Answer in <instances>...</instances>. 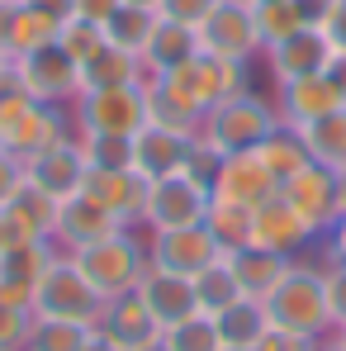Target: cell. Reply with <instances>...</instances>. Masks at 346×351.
<instances>
[{
	"label": "cell",
	"instance_id": "cell-34",
	"mask_svg": "<svg viewBox=\"0 0 346 351\" xmlns=\"http://www.w3.org/2000/svg\"><path fill=\"white\" fill-rule=\"evenodd\" d=\"M95 337L90 323H71V318H38L34 313V328H29V342L24 351H81Z\"/></svg>",
	"mask_w": 346,
	"mask_h": 351
},
{
	"label": "cell",
	"instance_id": "cell-49",
	"mask_svg": "<svg viewBox=\"0 0 346 351\" xmlns=\"http://www.w3.org/2000/svg\"><path fill=\"white\" fill-rule=\"evenodd\" d=\"M119 5H123V0H76V14H81V19H95V24H105Z\"/></svg>",
	"mask_w": 346,
	"mask_h": 351
},
{
	"label": "cell",
	"instance_id": "cell-23",
	"mask_svg": "<svg viewBox=\"0 0 346 351\" xmlns=\"http://www.w3.org/2000/svg\"><path fill=\"white\" fill-rule=\"evenodd\" d=\"M123 223H119L114 214L100 204V199H90L86 190L81 195H71V199H62L58 204V228H53V242H62L66 252H81V247H90V242H100V237L119 233Z\"/></svg>",
	"mask_w": 346,
	"mask_h": 351
},
{
	"label": "cell",
	"instance_id": "cell-48",
	"mask_svg": "<svg viewBox=\"0 0 346 351\" xmlns=\"http://www.w3.org/2000/svg\"><path fill=\"white\" fill-rule=\"evenodd\" d=\"M332 5H337V0H294V10H299V19H304L308 29H323L328 14H332Z\"/></svg>",
	"mask_w": 346,
	"mask_h": 351
},
{
	"label": "cell",
	"instance_id": "cell-36",
	"mask_svg": "<svg viewBox=\"0 0 346 351\" xmlns=\"http://www.w3.org/2000/svg\"><path fill=\"white\" fill-rule=\"evenodd\" d=\"M251 19H256V38H261V53L275 48L280 38H289L294 29H304L294 0H251Z\"/></svg>",
	"mask_w": 346,
	"mask_h": 351
},
{
	"label": "cell",
	"instance_id": "cell-10",
	"mask_svg": "<svg viewBox=\"0 0 346 351\" xmlns=\"http://www.w3.org/2000/svg\"><path fill=\"white\" fill-rule=\"evenodd\" d=\"M199 48L219 62H251L256 58L261 38H256L251 0H219L214 14L199 24Z\"/></svg>",
	"mask_w": 346,
	"mask_h": 351
},
{
	"label": "cell",
	"instance_id": "cell-6",
	"mask_svg": "<svg viewBox=\"0 0 346 351\" xmlns=\"http://www.w3.org/2000/svg\"><path fill=\"white\" fill-rule=\"evenodd\" d=\"M214 204V190L209 180H199L195 171H175V176H162L152 180V195H147V228L152 233H166V228H195L204 223Z\"/></svg>",
	"mask_w": 346,
	"mask_h": 351
},
{
	"label": "cell",
	"instance_id": "cell-44",
	"mask_svg": "<svg viewBox=\"0 0 346 351\" xmlns=\"http://www.w3.org/2000/svg\"><path fill=\"white\" fill-rule=\"evenodd\" d=\"M328 285V308H332V332L346 328V261H332V271H323Z\"/></svg>",
	"mask_w": 346,
	"mask_h": 351
},
{
	"label": "cell",
	"instance_id": "cell-56",
	"mask_svg": "<svg viewBox=\"0 0 346 351\" xmlns=\"http://www.w3.org/2000/svg\"><path fill=\"white\" fill-rule=\"evenodd\" d=\"M337 180H342V214H346V167L337 171Z\"/></svg>",
	"mask_w": 346,
	"mask_h": 351
},
{
	"label": "cell",
	"instance_id": "cell-55",
	"mask_svg": "<svg viewBox=\"0 0 346 351\" xmlns=\"http://www.w3.org/2000/svg\"><path fill=\"white\" fill-rule=\"evenodd\" d=\"M138 351H171V347H166V337H152L147 347H138Z\"/></svg>",
	"mask_w": 346,
	"mask_h": 351
},
{
	"label": "cell",
	"instance_id": "cell-24",
	"mask_svg": "<svg viewBox=\"0 0 346 351\" xmlns=\"http://www.w3.org/2000/svg\"><path fill=\"white\" fill-rule=\"evenodd\" d=\"M190 143H195V138H185V133H175V128L143 123V128L133 133V171H143L147 180H162V176L185 171Z\"/></svg>",
	"mask_w": 346,
	"mask_h": 351
},
{
	"label": "cell",
	"instance_id": "cell-33",
	"mask_svg": "<svg viewBox=\"0 0 346 351\" xmlns=\"http://www.w3.org/2000/svg\"><path fill=\"white\" fill-rule=\"evenodd\" d=\"M195 299H199V313H223L232 308L237 299H242V285H237V276H232L228 256H219L214 266H204L199 276H195Z\"/></svg>",
	"mask_w": 346,
	"mask_h": 351
},
{
	"label": "cell",
	"instance_id": "cell-14",
	"mask_svg": "<svg viewBox=\"0 0 346 351\" xmlns=\"http://www.w3.org/2000/svg\"><path fill=\"white\" fill-rule=\"evenodd\" d=\"M66 138H76V128L66 123L58 105H29L19 119H10L5 128H0V147L5 152H14L19 162H29V157H38V152H48V147H58Z\"/></svg>",
	"mask_w": 346,
	"mask_h": 351
},
{
	"label": "cell",
	"instance_id": "cell-13",
	"mask_svg": "<svg viewBox=\"0 0 346 351\" xmlns=\"http://www.w3.org/2000/svg\"><path fill=\"white\" fill-rule=\"evenodd\" d=\"M147 256H152V266L195 280L204 266H214V261L223 256V247L214 242V233H209L204 223H195V228H166V233H152Z\"/></svg>",
	"mask_w": 346,
	"mask_h": 351
},
{
	"label": "cell",
	"instance_id": "cell-18",
	"mask_svg": "<svg viewBox=\"0 0 346 351\" xmlns=\"http://www.w3.org/2000/svg\"><path fill=\"white\" fill-rule=\"evenodd\" d=\"M90 199H100L110 214H114L123 228L143 223L147 219V195H152V180L143 171H86V185H81Z\"/></svg>",
	"mask_w": 346,
	"mask_h": 351
},
{
	"label": "cell",
	"instance_id": "cell-53",
	"mask_svg": "<svg viewBox=\"0 0 346 351\" xmlns=\"http://www.w3.org/2000/svg\"><path fill=\"white\" fill-rule=\"evenodd\" d=\"M318 351H346V342H342V337H337V332H328V337L318 342Z\"/></svg>",
	"mask_w": 346,
	"mask_h": 351
},
{
	"label": "cell",
	"instance_id": "cell-17",
	"mask_svg": "<svg viewBox=\"0 0 346 351\" xmlns=\"http://www.w3.org/2000/svg\"><path fill=\"white\" fill-rule=\"evenodd\" d=\"M86 157H81V143L76 138H66L58 147H48V152H38V157H29L24 162V180L29 185H38L48 199H71V195H81V185H86Z\"/></svg>",
	"mask_w": 346,
	"mask_h": 351
},
{
	"label": "cell",
	"instance_id": "cell-19",
	"mask_svg": "<svg viewBox=\"0 0 346 351\" xmlns=\"http://www.w3.org/2000/svg\"><path fill=\"white\" fill-rule=\"evenodd\" d=\"M95 332H100V337H105L110 347H119V351H138V347H147L152 337H162L157 318L147 313V304H143V294H138V290L105 299Z\"/></svg>",
	"mask_w": 346,
	"mask_h": 351
},
{
	"label": "cell",
	"instance_id": "cell-5",
	"mask_svg": "<svg viewBox=\"0 0 346 351\" xmlns=\"http://www.w3.org/2000/svg\"><path fill=\"white\" fill-rule=\"evenodd\" d=\"M100 308H105V294L81 276V266L66 252H58L53 266L43 271L38 290H34V313L38 318H71V323H90L95 328Z\"/></svg>",
	"mask_w": 346,
	"mask_h": 351
},
{
	"label": "cell",
	"instance_id": "cell-42",
	"mask_svg": "<svg viewBox=\"0 0 346 351\" xmlns=\"http://www.w3.org/2000/svg\"><path fill=\"white\" fill-rule=\"evenodd\" d=\"M29 328H34V308L5 304V299H0V351H24Z\"/></svg>",
	"mask_w": 346,
	"mask_h": 351
},
{
	"label": "cell",
	"instance_id": "cell-32",
	"mask_svg": "<svg viewBox=\"0 0 346 351\" xmlns=\"http://www.w3.org/2000/svg\"><path fill=\"white\" fill-rule=\"evenodd\" d=\"M256 152H261V162L271 167V176H275L280 185H285L294 171H304V167L313 162V157H308V143H304V138H299V128H289V123H280V128L256 147Z\"/></svg>",
	"mask_w": 346,
	"mask_h": 351
},
{
	"label": "cell",
	"instance_id": "cell-40",
	"mask_svg": "<svg viewBox=\"0 0 346 351\" xmlns=\"http://www.w3.org/2000/svg\"><path fill=\"white\" fill-rule=\"evenodd\" d=\"M147 123H157V128H175V133H185V138H199V119L185 114V110L175 105L152 76H147Z\"/></svg>",
	"mask_w": 346,
	"mask_h": 351
},
{
	"label": "cell",
	"instance_id": "cell-35",
	"mask_svg": "<svg viewBox=\"0 0 346 351\" xmlns=\"http://www.w3.org/2000/svg\"><path fill=\"white\" fill-rule=\"evenodd\" d=\"M81 157L90 171H128L133 167V138L123 133H76Z\"/></svg>",
	"mask_w": 346,
	"mask_h": 351
},
{
	"label": "cell",
	"instance_id": "cell-58",
	"mask_svg": "<svg viewBox=\"0 0 346 351\" xmlns=\"http://www.w3.org/2000/svg\"><path fill=\"white\" fill-rule=\"evenodd\" d=\"M223 351H261V347H223Z\"/></svg>",
	"mask_w": 346,
	"mask_h": 351
},
{
	"label": "cell",
	"instance_id": "cell-8",
	"mask_svg": "<svg viewBox=\"0 0 346 351\" xmlns=\"http://www.w3.org/2000/svg\"><path fill=\"white\" fill-rule=\"evenodd\" d=\"M19 66V76H24V86H29V95L38 100V105H76V95H81V62L71 58L62 43H43V48H34V53H24V58H14Z\"/></svg>",
	"mask_w": 346,
	"mask_h": 351
},
{
	"label": "cell",
	"instance_id": "cell-7",
	"mask_svg": "<svg viewBox=\"0 0 346 351\" xmlns=\"http://www.w3.org/2000/svg\"><path fill=\"white\" fill-rule=\"evenodd\" d=\"M76 123H81L76 133H123V138H133L147 123V81L76 95Z\"/></svg>",
	"mask_w": 346,
	"mask_h": 351
},
{
	"label": "cell",
	"instance_id": "cell-45",
	"mask_svg": "<svg viewBox=\"0 0 346 351\" xmlns=\"http://www.w3.org/2000/svg\"><path fill=\"white\" fill-rule=\"evenodd\" d=\"M19 185H24V162H19L14 152H5V147H0V209L14 199V190H19Z\"/></svg>",
	"mask_w": 346,
	"mask_h": 351
},
{
	"label": "cell",
	"instance_id": "cell-25",
	"mask_svg": "<svg viewBox=\"0 0 346 351\" xmlns=\"http://www.w3.org/2000/svg\"><path fill=\"white\" fill-rule=\"evenodd\" d=\"M223 256H228L232 276H237V285H242L247 299H266L289 271V256L266 252V247H237V252H223Z\"/></svg>",
	"mask_w": 346,
	"mask_h": 351
},
{
	"label": "cell",
	"instance_id": "cell-43",
	"mask_svg": "<svg viewBox=\"0 0 346 351\" xmlns=\"http://www.w3.org/2000/svg\"><path fill=\"white\" fill-rule=\"evenodd\" d=\"M214 5H219V0H157V14H162V19H175V24L199 29V24L214 14Z\"/></svg>",
	"mask_w": 346,
	"mask_h": 351
},
{
	"label": "cell",
	"instance_id": "cell-61",
	"mask_svg": "<svg viewBox=\"0 0 346 351\" xmlns=\"http://www.w3.org/2000/svg\"><path fill=\"white\" fill-rule=\"evenodd\" d=\"M0 62H5V58H0Z\"/></svg>",
	"mask_w": 346,
	"mask_h": 351
},
{
	"label": "cell",
	"instance_id": "cell-50",
	"mask_svg": "<svg viewBox=\"0 0 346 351\" xmlns=\"http://www.w3.org/2000/svg\"><path fill=\"white\" fill-rule=\"evenodd\" d=\"M24 5H34V10H43V14H48V19H71V14H76V0H24Z\"/></svg>",
	"mask_w": 346,
	"mask_h": 351
},
{
	"label": "cell",
	"instance_id": "cell-1",
	"mask_svg": "<svg viewBox=\"0 0 346 351\" xmlns=\"http://www.w3.org/2000/svg\"><path fill=\"white\" fill-rule=\"evenodd\" d=\"M185 114L204 119L214 105H223L228 95H247L251 90V62H219L209 53H195L190 62H180L171 71L152 76Z\"/></svg>",
	"mask_w": 346,
	"mask_h": 351
},
{
	"label": "cell",
	"instance_id": "cell-3",
	"mask_svg": "<svg viewBox=\"0 0 346 351\" xmlns=\"http://www.w3.org/2000/svg\"><path fill=\"white\" fill-rule=\"evenodd\" d=\"M275 128H280L275 100H266V95H256V90H247V95H228L223 105H214L209 114L199 119V138H204L219 157L256 152Z\"/></svg>",
	"mask_w": 346,
	"mask_h": 351
},
{
	"label": "cell",
	"instance_id": "cell-46",
	"mask_svg": "<svg viewBox=\"0 0 346 351\" xmlns=\"http://www.w3.org/2000/svg\"><path fill=\"white\" fill-rule=\"evenodd\" d=\"M261 351H318V342H313V337H299V332L271 328V332L261 337Z\"/></svg>",
	"mask_w": 346,
	"mask_h": 351
},
{
	"label": "cell",
	"instance_id": "cell-12",
	"mask_svg": "<svg viewBox=\"0 0 346 351\" xmlns=\"http://www.w3.org/2000/svg\"><path fill=\"white\" fill-rule=\"evenodd\" d=\"M58 228V199H48L38 185H19L14 199L0 209V247H24V242H53Z\"/></svg>",
	"mask_w": 346,
	"mask_h": 351
},
{
	"label": "cell",
	"instance_id": "cell-39",
	"mask_svg": "<svg viewBox=\"0 0 346 351\" xmlns=\"http://www.w3.org/2000/svg\"><path fill=\"white\" fill-rule=\"evenodd\" d=\"M162 337H166L171 351H223V337H219V328H214L209 313H195V318L175 323V328L162 332Z\"/></svg>",
	"mask_w": 346,
	"mask_h": 351
},
{
	"label": "cell",
	"instance_id": "cell-41",
	"mask_svg": "<svg viewBox=\"0 0 346 351\" xmlns=\"http://www.w3.org/2000/svg\"><path fill=\"white\" fill-rule=\"evenodd\" d=\"M29 105H38L34 95H29V86H24V76H19V66L5 58L0 62V128L10 123V119H19Z\"/></svg>",
	"mask_w": 346,
	"mask_h": 351
},
{
	"label": "cell",
	"instance_id": "cell-28",
	"mask_svg": "<svg viewBox=\"0 0 346 351\" xmlns=\"http://www.w3.org/2000/svg\"><path fill=\"white\" fill-rule=\"evenodd\" d=\"M43 43H58V19H48L43 10H34V5H14L10 10V29H5V43H0V58H24V53H34V48H43Z\"/></svg>",
	"mask_w": 346,
	"mask_h": 351
},
{
	"label": "cell",
	"instance_id": "cell-60",
	"mask_svg": "<svg viewBox=\"0 0 346 351\" xmlns=\"http://www.w3.org/2000/svg\"><path fill=\"white\" fill-rule=\"evenodd\" d=\"M0 5H19V0H0Z\"/></svg>",
	"mask_w": 346,
	"mask_h": 351
},
{
	"label": "cell",
	"instance_id": "cell-38",
	"mask_svg": "<svg viewBox=\"0 0 346 351\" xmlns=\"http://www.w3.org/2000/svg\"><path fill=\"white\" fill-rule=\"evenodd\" d=\"M58 43L71 53L76 62H90L110 38H105V24H95V19H81V14H71V19H62L58 24Z\"/></svg>",
	"mask_w": 346,
	"mask_h": 351
},
{
	"label": "cell",
	"instance_id": "cell-22",
	"mask_svg": "<svg viewBox=\"0 0 346 351\" xmlns=\"http://www.w3.org/2000/svg\"><path fill=\"white\" fill-rule=\"evenodd\" d=\"M53 242H24V247H0V299L34 308V290L43 271L53 266Z\"/></svg>",
	"mask_w": 346,
	"mask_h": 351
},
{
	"label": "cell",
	"instance_id": "cell-57",
	"mask_svg": "<svg viewBox=\"0 0 346 351\" xmlns=\"http://www.w3.org/2000/svg\"><path fill=\"white\" fill-rule=\"evenodd\" d=\"M123 5H147V10H157V0H123Z\"/></svg>",
	"mask_w": 346,
	"mask_h": 351
},
{
	"label": "cell",
	"instance_id": "cell-2",
	"mask_svg": "<svg viewBox=\"0 0 346 351\" xmlns=\"http://www.w3.org/2000/svg\"><path fill=\"white\" fill-rule=\"evenodd\" d=\"M266 313H271V328L280 332H299V337H313L323 342L332 332V308H328V285H323V271L318 266H304V261H289L285 280L261 299Z\"/></svg>",
	"mask_w": 346,
	"mask_h": 351
},
{
	"label": "cell",
	"instance_id": "cell-9",
	"mask_svg": "<svg viewBox=\"0 0 346 351\" xmlns=\"http://www.w3.org/2000/svg\"><path fill=\"white\" fill-rule=\"evenodd\" d=\"M280 195L304 214V223L318 237H328L337 228V219H342V180H337L332 167H323V162H308L304 171H294L280 185Z\"/></svg>",
	"mask_w": 346,
	"mask_h": 351
},
{
	"label": "cell",
	"instance_id": "cell-4",
	"mask_svg": "<svg viewBox=\"0 0 346 351\" xmlns=\"http://www.w3.org/2000/svg\"><path fill=\"white\" fill-rule=\"evenodd\" d=\"M66 256L81 266V276L105 294V299L138 290V280H143V276H147V266H152L147 247L128 233V228L100 237V242H90V247H81V252H66Z\"/></svg>",
	"mask_w": 346,
	"mask_h": 351
},
{
	"label": "cell",
	"instance_id": "cell-30",
	"mask_svg": "<svg viewBox=\"0 0 346 351\" xmlns=\"http://www.w3.org/2000/svg\"><path fill=\"white\" fill-rule=\"evenodd\" d=\"M299 138L308 143V157L313 162L342 171L346 167V105L332 110V114H323V119H313V123H299Z\"/></svg>",
	"mask_w": 346,
	"mask_h": 351
},
{
	"label": "cell",
	"instance_id": "cell-15",
	"mask_svg": "<svg viewBox=\"0 0 346 351\" xmlns=\"http://www.w3.org/2000/svg\"><path fill=\"white\" fill-rule=\"evenodd\" d=\"M313 228L304 223V214L289 204L285 195H271L266 204L251 209V247H266V252H280V256H299L308 242H313Z\"/></svg>",
	"mask_w": 346,
	"mask_h": 351
},
{
	"label": "cell",
	"instance_id": "cell-54",
	"mask_svg": "<svg viewBox=\"0 0 346 351\" xmlns=\"http://www.w3.org/2000/svg\"><path fill=\"white\" fill-rule=\"evenodd\" d=\"M81 351H119V347H110V342H105V337L95 332V337H90V342H86V347H81Z\"/></svg>",
	"mask_w": 346,
	"mask_h": 351
},
{
	"label": "cell",
	"instance_id": "cell-26",
	"mask_svg": "<svg viewBox=\"0 0 346 351\" xmlns=\"http://www.w3.org/2000/svg\"><path fill=\"white\" fill-rule=\"evenodd\" d=\"M195 53H204L199 48V29L175 24V19H157V29H152V38L143 48V71L147 76H162V71H171L180 62H190Z\"/></svg>",
	"mask_w": 346,
	"mask_h": 351
},
{
	"label": "cell",
	"instance_id": "cell-59",
	"mask_svg": "<svg viewBox=\"0 0 346 351\" xmlns=\"http://www.w3.org/2000/svg\"><path fill=\"white\" fill-rule=\"evenodd\" d=\"M337 337H342V342H346V328H337Z\"/></svg>",
	"mask_w": 346,
	"mask_h": 351
},
{
	"label": "cell",
	"instance_id": "cell-37",
	"mask_svg": "<svg viewBox=\"0 0 346 351\" xmlns=\"http://www.w3.org/2000/svg\"><path fill=\"white\" fill-rule=\"evenodd\" d=\"M204 228L214 233V242H219L223 252L251 247V209H237V204L214 199V204H209V214H204Z\"/></svg>",
	"mask_w": 346,
	"mask_h": 351
},
{
	"label": "cell",
	"instance_id": "cell-11",
	"mask_svg": "<svg viewBox=\"0 0 346 351\" xmlns=\"http://www.w3.org/2000/svg\"><path fill=\"white\" fill-rule=\"evenodd\" d=\"M209 190H214V199H223V204L256 209V204H266L271 195H280V180H275L271 167L261 162V152H232V157L219 162Z\"/></svg>",
	"mask_w": 346,
	"mask_h": 351
},
{
	"label": "cell",
	"instance_id": "cell-51",
	"mask_svg": "<svg viewBox=\"0 0 346 351\" xmlns=\"http://www.w3.org/2000/svg\"><path fill=\"white\" fill-rule=\"evenodd\" d=\"M328 242H332V261H346V214L337 219V228L328 233Z\"/></svg>",
	"mask_w": 346,
	"mask_h": 351
},
{
	"label": "cell",
	"instance_id": "cell-16",
	"mask_svg": "<svg viewBox=\"0 0 346 351\" xmlns=\"http://www.w3.org/2000/svg\"><path fill=\"white\" fill-rule=\"evenodd\" d=\"M337 58L328 34L323 29H294L289 38H280L275 48H266V66H271V81L285 86V81H299V76H318L328 71V62Z\"/></svg>",
	"mask_w": 346,
	"mask_h": 351
},
{
	"label": "cell",
	"instance_id": "cell-29",
	"mask_svg": "<svg viewBox=\"0 0 346 351\" xmlns=\"http://www.w3.org/2000/svg\"><path fill=\"white\" fill-rule=\"evenodd\" d=\"M214 328H219L223 347H261V337L271 332V313H266L261 299H247L242 294L232 308L214 313Z\"/></svg>",
	"mask_w": 346,
	"mask_h": 351
},
{
	"label": "cell",
	"instance_id": "cell-20",
	"mask_svg": "<svg viewBox=\"0 0 346 351\" xmlns=\"http://www.w3.org/2000/svg\"><path fill=\"white\" fill-rule=\"evenodd\" d=\"M342 105H346V95L332 86V76H328V71H318V76H299V81L275 86V114H280V123H289V128L313 123V119L332 114V110H342Z\"/></svg>",
	"mask_w": 346,
	"mask_h": 351
},
{
	"label": "cell",
	"instance_id": "cell-47",
	"mask_svg": "<svg viewBox=\"0 0 346 351\" xmlns=\"http://www.w3.org/2000/svg\"><path fill=\"white\" fill-rule=\"evenodd\" d=\"M323 34H328L332 53H346V0H337V5H332V14H328Z\"/></svg>",
	"mask_w": 346,
	"mask_h": 351
},
{
	"label": "cell",
	"instance_id": "cell-27",
	"mask_svg": "<svg viewBox=\"0 0 346 351\" xmlns=\"http://www.w3.org/2000/svg\"><path fill=\"white\" fill-rule=\"evenodd\" d=\"M133 81H147L143 58L123 53L114 43H105L90 62H81V95L86 90H114V86H133Z\"/></svg>",
	"mask_w": 346,
	"mask_h": 351
},
{
	"label": "cell",
	"instance_id": "cell-21",
	"mask_svg": "<svg viewBox=\"0 0 346 351\" xmlns=\"http://www.w3.org/2000/svg\"><path fill=\"white\" fill-rule=\"evenodd\" d=\"M138 294H143V304H147V313L157 318L162 332L199 313L195 280L190 276H175V271H162V266H147V276L138 280Z\"/></svg>",
	"mask_w": 346,
	"mask_h": 351
},
{
	"label": "cell",
	"instance_id": "cell-31",
	"mask_svg": "<svg viewBox=\"0 0 346 351\" xmlns=\"http://www.w3.org/2000/svg\"><path fill=\"white\" fill-rule=\"evenodd\" d=\"M157 10H147V5H119L114 14L105 19V38L123 48V53H133V58H143V48H147V38H152V29H157Z\"/></svg>",
	"mask_w": 346,
	"mask_h": 351
},
{
	"label": "cell",
	"instance_id": "cell-52",
	"mask_svg": "<svg viewBox=\"0 0 346 351\" xmlns=\"http://www.w3.org/2000/svg\"><path fill=\"white\" fill-rule=\"evenodd\" d=\"M328 76H332V86L346 95V53H337V58L328 62Z\"/></svg>",
	"mask_w": 346,
	"mask_h": 351
}]
</instances>
